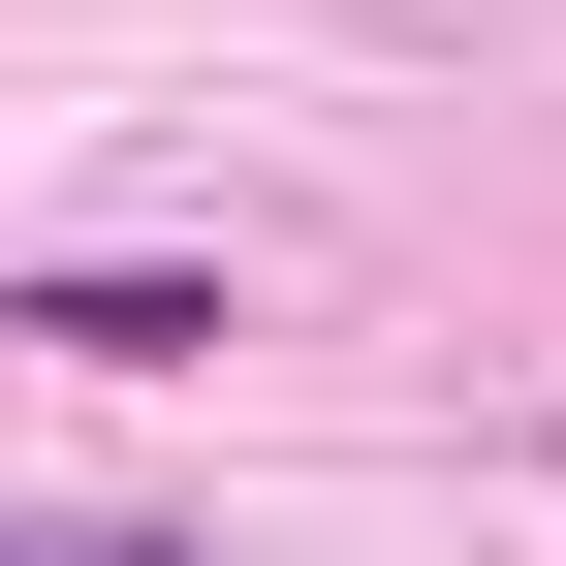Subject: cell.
Wrapping results in <instances>:
<instances>
[{
    "label": "cell",
    "instance_id": "1",
    "mask_svg": "<svg viewBox=\"0 0 566 566\" xmlns=\"http://www.w3.org/2000/svg\"><path fill=\"white\" fill-rule=\"evenodd\" d=\"M0 346H63V378H189V346H221V283H32Z\"/></svg>",
    "mask_w": 566,
    "mask_h": 566
}]
</instances>
